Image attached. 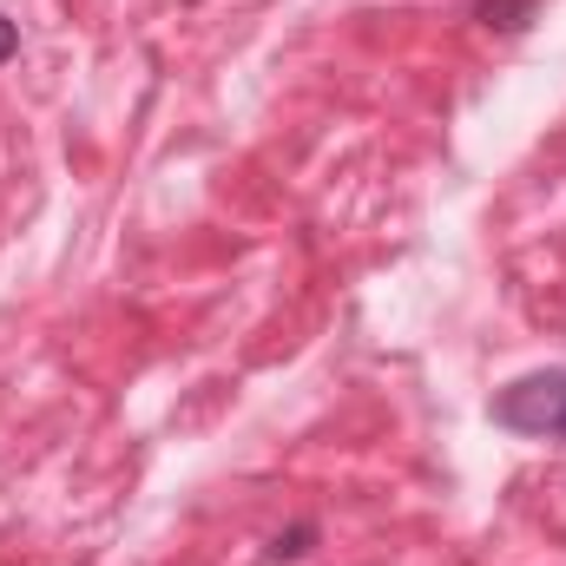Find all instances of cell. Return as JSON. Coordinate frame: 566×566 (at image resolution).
I'll return each instance as SVG.
<instances>
[{
  "mask_svg": "<svg viewBox=\"0 0 566 566\" xmlns=\"http://www.w3.org/2000/svg\"><path fill=\"white\" fill-rule=\"evenodd\" d=\"M310 541H316V521H296L290 534H277V541H271V554H264V560H271V566L303 560V554H310Z\"/></svg>",
  "mask_w": 566,
  "mask_h": 566,
  "instance_id": "3957f363",
  "label": "cell"
},
{
  "mask_svg": "<svg viewBox=\"0 0 566 566\" xmlns=\"http://www.w3.org/2000/svg\"><path fill=\"white\" fill-rule=\"evenodd\" d=\"M494 422L514 428V434H560L566 369H541V376H521L514 389H501V396H494Z\"/></svg>",
  "mask_w": 566,
  "mask_h": 566,
  "instance_id": "6da1fadb",
  "label": "cell"
},
{
  "mask_svg": "<svg viewBox=\"0 0 566 566\" xmlns=\"http://www.w3.org/2000/svg\"><path fill=\"white\" fill-rule=\"evenodd\" d=\"M474 20L494 27V33H521L534 20V0H474Z\"/></svg>",
  "mask_w": 566,
  "mask_h": 566,
  "instance_id": "7a4b0ae2",
  "label": "cell"
},
{
  "mask_svg": "<svg viewBox=\"0 0 566 566\" xmlns=\"http://www.w3.org/2000/svg\"><path fill=\"white\" fill-rule=\"evenodd\" d=\"M560 441H566V422H560Z\"/></svg>",
  "mask_w": 566,
  "mask_h": 566,
  "instance_id": "5b68a950",
  "label": "cell"
},
{
  "mask_svg": "<svg viewBox=\"0 0 566 566\" xmlns=\"http://www.w3.org/2000/svg\"><path fill=\"white\" fill-rule=\"evenodd\" d=\"M13 53H20V27H13V20H7V13H0V66H7V60H13Z\"/></svg>",
  "mask_w": 566,
  "mask_h": 566,
  "instance_id": "277c9868",
  "label": "cell"
}]
</instances>
